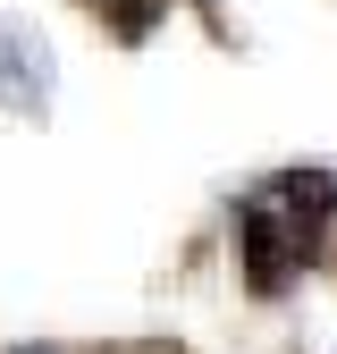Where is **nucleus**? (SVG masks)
<instances>
[{
    "label": "nucleus",
    "instance_id": "2",
    "mask_svg": "<svg viewBox=\"0 0 337 354\" xmlns=\"http://www.w3.org/2000/svg\"><path fill=\"white\" fill-rule=\"evenodd\" d=\"M51 93H59V59L42 42V26L0 9V110L9 118H51Z\"/></svg>",
    "mask_w": 337,
    "mask_h": 354
},
{
    "label": "nucleus",
    "instance_id": "1",
    "mask_svg": "<svg viewBox=\"0 0 337 354\" xmlns=\"http://www.w3.org/2000/svg\"><path fill=\"white\" fill-rule=\"evenodd\" d=\"M312 253H320V236L278 203V186H253L236 203V270H244V295L278 304L295 279L312 270Z\"/></svg>",
    "mask_w": 337,
    "mask_h": 354
},
{
    "label": "nucleus",
    "instance_id": "4",
    "mask_svg": "<svg viewBox=\"0 0 337 354\" xmlns=\"http://www.w3.org/2000/svg\"><path fill=\"white\" fill-rule=\"evenodd\" d=\"M9 354H59V346H9Z\"/></svg>",
    "mask_w": 337,
    "mask_h": 354
},
{
    "label": "nucleus",
    "instance_id": "3",
    "mask_svg": "<svg viewBox=\"0 0 337 354\" xmlns=\"http://www.w3.org/2000/svg\"><path fill=\"white\" fill-rule=\"evenodd\" d=\"M93 17H102L118 42H144V34L168 17V0H93Z\"/></svg>",
    "mask_w": 337,
    "mask_h": 354
}]
</instances>
